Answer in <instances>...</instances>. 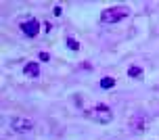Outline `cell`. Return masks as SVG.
Wrapping results in <instances>:
<instances>
[{
  "instance_id": "obj_6",
  "label": "cell",
  "mask_w": 159,
  "mask_h": 140,
  "mask_svg": "<svg viewBox=\"0 0 159 140\" xmlns=\"http://www.w3.org/2000/svg\"><path fill=\"white\" fill-rule=\"evenodd\" d=\"M23 73L27 75V78H38L40 75V65L36 61H27L23 67Z\"/></svg>"
},
{
  "instance_id": "obj_7",
  "label": "cell",
  "mask_w": 159,
  "mask_h": 140,
  "mask_svg": "<svg viewBox=\"0 0 159 140\" xmlns=\"http://www.w3.org/2000/svg\"><path fill=\"white\" fill-rule=\"evenodd\" d=\"M128 75L134 78V79H140L143 78V67H140V65H132V67L128 69Z\"/></svg>"
},
{
  "instance_id": "obj_1",
  "label": "cell",
  "mask_w": 159,
  "mask_h": 140,
  "mask_svg": "<svg viewBox=\"0 0 159 140\" xmlns=\"http://www.w3.org/2000/svg\"><path fill=\"white\" fill-rule=\"evenodd\" d=\"M84 115L90 119V121H96V124L101 125H107L113 121V111L107 107V105H94V107H90V109H84Z\"/></svg>"
},
{
  "instance_id": "obj_4",
  "label": "cell",
  "mask_w": 159,
  "mask_h": 140,
  "mask_svg": "<svg viewBox=\"0 0 159 140\" xmlns=\"http://www.w3.org/2000/svg\"><path fill=\"white\" fill-rule=\"evenodd\" d=\"M130 130L134 134H144L147 132V128H149V117L144 115V113H134V115H130Z\"/></svg>"
},
{
  "instance_id": "obj_5",
  "label": "cell",
  "mask_w": 159,
  "mask_h": 140,
  "mask_svg": "<svg viewBox=\"0 0 159 140\" xmlns=\"http://www.w3.org/2000/svg\"><path fill=\"white\" fill-rule=\"evenodd\" d=\"M21 31H23L27 38H36L40 34V21L36 17H30V19L21 21Z\"/></svg>"
},
{
  "instance_id": "obj_8",
  "label": "cell",
  "mask_w": 159,
  "mask_h": 140,
  "mask_svg": "<svg viewBox=\"0 0 159 140\" xmlns=\"http://www.w3.org/2000/svg\"><path fill=\"white\" fill-rule=\"evenodd\" d=\"M115 86V79L113 78H103L101 79V88H113Z\"/></svg>"
},
{
  "instance_id": "obj_3",
  "label": "cell",
  "mask_w": 159,
  "mask_h": 140,
  "mask_svg": "<svg viewBox=\"0 0 159 140\" xmlns=\"http://www.w3.org/2000/svg\"><path fill=\"white\" fill-rule=\"evenodd\" d=\"M11 128H13V132L25 134V132H32L34 128H36V121H34L32 117L19 115V117H13V119H11Z\"/></svg>"
},
{
  "instance_id": "obj_2",
  "label": "cell",
  "mask_w": 159,
  "mask_h": 140,
  "mask_svg": "<svg viewBox=\"0 0 159 140\" xmlns=\"http://www.w3.org/2000/svg\"><path fill=\"white\" fill-rule=\"evenodd\" d=\"M128 15H130V8H128L126 4L105 8L103 13H101V23H117V21H121V19H126Z\"/></svg>"
},
{
  "instance_id": "obj_9",
  "label": "cell",
  "mask_w": 159,
  "mask_h": 140,
  "mask_svg": "<svg viewBox=\"0 0 159 140\" xmlns=\"http://www.w3.org/2000/svg\"><path fill=\"white\" fill-rule=\"evenodd\" d=\"M67 46H69L73 52H75V50H80V42H78L75 38H67Z\"/></svg>"
}]
</instances>
